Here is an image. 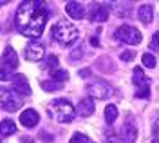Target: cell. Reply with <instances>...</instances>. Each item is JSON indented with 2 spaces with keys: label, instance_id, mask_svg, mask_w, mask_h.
<instances>
[{
  "label": "cell",
  "instance_id": "cell-23",
  "mask_svg": "<svg viewBox=\"0 0 159 143\" xmlns=\"http://www.w3.org/2000/svg\"><path fill=\"white\" fill-rule=\"evenodd\" d=\"M69 143H87V136L81 132H74L72 138L69 140Z\"/></svg>",
  "mask_w": 159,
  "mask_h": 143
},
{
  "label": "cell",
  "instance_id": "cell-3",
  "mask_svg": "<svg viewBox=\"0 0 159 143\" xmlns=\"http://www.w3.org/2000/svg\"><path fill=\"white\" fill-rule=\"evenodd\" d=\"M52 38L58 44H61V45H72L78 40V29L70 22L60 20L58 24L52 25Z\"/></svg>",
  "mask_w": 159,
  "mask_h": 143
},
{
  "label": "cell",
  "instance_id": "cell-15",
  "mask_svg": "<svg viewBox=\"0 0 159 143\" xmlns=\"http://www.w3.org/2000/svg\"><path fill=\"white\" fill-rule=\"evenodd\" d=\"M107 20H109V9H107L103 4H96L94 9H92V13H90V22L101 24V22H107Z\"/></svg>",
  "mask_w": 159,
  "mask_h": 143
},
{
  "label": "cell",
  "instance_id": "cell-7",
  "mask_svg": "<svg viewBox=\"0 0 159 143\" xmlns=\"http://www.w3.org/2000/svg\"><path fill=\"white\" fill-rule=\"evenodd\" d=\"M114 36H116L119 42L130 44V45H136V44L141 42V33H139L136 27H132V25H121V27H118L116 33H114Z\"/></svg>",
  "mask_w": 159,
  "mask_h": 143
},
{
  "label": "cell",
  "instance_id": "cell-12",
  "mask_svg": "<svg viewBox=\"0 0 159 143\" xmlns=\"http://www.w3.org/2000/svg\"><path fill=\"white\" fill-rule=\"evenodd\" d=\"M38 120H40V116L34 109H25L24 113L20 114V123H22L24 127H29V129L36 127V125H38Z\"/></svg>",
  "mask_w": 159,
  "mask_h": 143
},
{
  "label": "cell",
  "instance_id": "cell-17",
  "mask_svg": "<svg viewBox=\"0 0 159 143\" xmlns=\"http://www.w3.org/2000/svg\"><path fill=\"white\" fill-rule=\"evenodd\" d=\"M16 132V125L13 120H2V138H7Z\"/></svg>",
  "mask_w": 159,
  "mask_h": 143
},
{
  "label": "cell",
  "instance_id": "cell-28",
  "mask_svg": "<svg viewBox=\"0 0 159 143\" xmlns=\"http://www.w3.org/2000/svg\"><path fill=\"white\" fill-rule=\"evenodd\" d=\"M105 136H107V143H118V141H116V136H114V132L110 134V131H107V134H105Z\"/></svg>",
  "mask_w": 159,
  "mask_h": 143
},
{
  "label": "cell",
  "instance_id": "cell-14",
  "mask_svg": "<svg viewBox=\"0 0 159 143\" xmlns=\"http://www.w3.org/2000/svg\"><path fill=\"white\" fill-rule=\"evenodd\" d=\"M65 11H67V15H69L70 18H74V20H80V18L85 16V7H83L81 2H67Z\"/></svg>",
  "mask_w": 159,
  "mask_h": 143
},
{
  "label": "cell",
  "instance_id": "cell-29",
  "mask_svg": "<svg viewBox=\"0 0 159 143\" xmlns=\"http://www.w3.org/2000/svg\"><path fill=\"white\" fill-rule=\"evenodd\" d=\"M90 44H92L94 47H99V40L96 38V36H92V38H90Z\"/></svg>",
  "mask_w": 159,
  "mask_h": 143
},
{
  "label": "cell",
  "instance_id": "cell-22",
  "mask_svg": "<svg viewBox=\"0 0 159 143\" xmlns=\"http://www.w3.org/2000/svg\"><path fill=\"white\" fill-rule=\"evenodd\" d=\"M143 63H145V67H156V56L154 54H150V53H145L143 54Z\"/></svg>",
  "mask_w": 159,
  "mask_h": 143
},
{
  "label": "cell",
  "instance_id": "cell-21",
  "mask_svg": "<svg viewBox=\"0 0 159 143\" xmlns=\"http://www.w3.org/2000/svg\"><path fill=\"white\" fill-rule=\"evenodd\" d=\"M45 69H49V72H51V71H54V69H58V58H56L54 54L47 56V62H45Z\"/></svg>",
  "mask_w": 159,
  "mask_h": 143
},
{
  "label": "cell",
  "instance_id": "cell-8",
  "mask_svg": "<svg viewBox=\"0 0 159 143\" xmlns=\"http://www.w3.org/2000/svg\"><path fill=\"white\" fill-rule=\"evenodd\" d=\"M0 100H2V111H7V113H15L22 107V96H18L15 91L9 89H2L0 92Z\"/></svg>",
  "mask_w": 159,
  "mask_h": 143
},
{
  "label": "cell",
  "instance_id": "cell-26",
  "mask_svg": "<svg viewBox=\"0 0 159 143\" xmlns=\"http://www.w3.org/2000/svg\"><path fill=\"white\" fill-rule=\"evenodd\" d=\"M152 134H154V141L159 143V118L154 122V127H152Z\"/></svg>",
  "mask_w": 159,
  "mask_h": 143
},
{
  "label": "cell",
  "instance_id": "cell-19",
  "mask_svg": "<svg viewBox=\"0 0 159 143\" xmlns=\"http://www.w3.org/2000/svg\"><path fill=\"white\" fill-rule=\"evenodd\" d=\"M51 76L54 78V82H65V80H69V72L63 71V69H54V71H51Z\"/></svg>",
  "mask_w": 159,
  "mask_h": 143
},
{
  "label": "cell",
  "instance_id": "cell-30",
  "mask_svg": "<svg viewBox=\"0 0 159 143\" xmlns=\"http://www.w3.org/2000/svg\"><path fill=\"white\" fill-rule=\"evenodd\" d=\"M20 143H34V141H33V138H22Z\"/></svg>",
  "mask_w": 159,
  "mask_h": 143
},
{
  "label": "cell",
  "instance_id": "cell-11",
  "mask_svg": "<svg viewBox=\"0 0 159 143\" xmlns=\"http://www.w3.org/2000/svg\"><path fill=\"white\" fill-rule=\"evenodd\" d=\"M138 138V129L132 122V118H129V122H125L123 129H121V140L125 143H134Z\"/></svg>",
  "mask_w": 159,
  "mask_h": 143
},
{
  "label": "cell",
  "instance_id": "cell-9",
  "mask_svg": "<svg viewBox=\"0 0 159 143\" xmlns=\"http://www.w3.org/2000/svg\"><path fill=\"white\" fill-rule=\"evenodd\" d=\"M24 56H25V60H29V62H40L45 56V47L42 44H38V42H31V44L25 45Z\"/></svg>",
  "mask_w": 159,
  "mask_h": 143
},
{
  "label": "cell",
  "instance_id": "cell-13",
  "mask_svg": "<svg viewBox=\"0 0 159 143\" xmlns=\"http://www.w3.org/2000/svg\"><path fill=\"white\" fill-rule=\"evenodd\" d=\"M94 111H96V109H94V100H92L90 96H85V98L78 103L76 114H78V116H81V118H87V116H90Z\"/></svg>",
  "mask_w": 159,
  "mask_h": 143
},
{
  "label": "cell",
  "instance_id": "cell-6",
  "mask_svg": "<svg viewBox=\"0 0 159 143\" xmlns=\"http://www.w3.org/2000/svg\"><path fill=\"white\" fill-rule=\"evenodd\" d=\"M87 92H89V96L92 100L94 98L96 100H105L112 94V87L105 80H94V82H90L87 85Z\"/></svg>",
  "mask_w": 159,
  "mask_h": 143
},
{
  "label": "cell",
  "instance_id": "cell-2",
  "mask_svg": "<svg viewBox=\"0 0 159 143\" xmlns=\"http://www.w3.org/2000/svg\"><path fill=\"white\" fill-rule=\"evenodd\" d=\"M49 114L60 123H70L76 116V109L65 98H56L49 103Z\"/></svg>",
  "mask_w": 159,
  "mask_h": 143
},
{
  "label": "cell",
  "instance_id": "cell-31",
  "mask_svg": "<svg viewBox=\"0 0 159 143\" xmlns=\"http://www.w3.org/2000/svg\"><path fill=\"white\" fill-rule=\"evenodd\" d=\"M80 76H89V71H80Z\"/></svg>",
  "mask_w": 159,
  "mask_h": 143
},
{
  "label": "cell",
  "instance_id": "cell-10",
  "mask_svg": "<svg viewBox=\"0 0 159 143\" xmlns=\"http://www.w3.org/2000/svg\"><path fill=\"white\" fill-rule=\"evenodd\" d=\"M11 82H13V91L16 94H20V96H29L31 94V87L24 74H15L11 78Z\"/></svg>",
  "mask_w": 159,
  "mask_h": 143
},
{
  "label": "cell",
  "instance_id": "cell-4",
  "mask_svg": "<svg viewBox=\"0 0 159 143\" xmlns=\"http://www.w3.org/2000/svg\"><path fill=\"white\" fill-rule=\"evenodd\" d=\"M132 82L136 85V96L138 98H143V100H147L150 98V78L143 72L141 67H136L134 69V74H132Z\"/></svg>",
  "mask_w": 159,
  "mask_h": 143
},
{
  "label": "cell",
  "instance_id": "cell-18",
  "mask_svg": "<svg viewBox=\"0 0 159 143\" xmlns=\"http://www.w3.org/2000/svg\"><path fill=\"white\" fill-rule=\"evenodd\" d=\"M116 118H118V109H116V105H107V109H105V122L114 123Z\"/></svg>",
  "mask_w": 159,
  "mask_h": 143
},
{
  "label": "cell",
  "instance_id": "cell-5",
  "mask_svg": "<svg viewBox=\"0 0 159 143\" xmlns=\"http://www.w3.org/2000/svg\"><path fill=\"white\" fill-rule=\"evenodd\" d=\"M18 67V56L13 47H6L2 53V80H9L11 72Z\"/></svg>",
  "mask_w": 159,
  "mask_h": 143
},
{
  "label": "cell",
  "instance_id": "cell-16",
  "mask_svg": "<svg viewBox=\"0 0 159 143\" xmlns=\"http://www.w3.org/2000/svg\"><path fill=\"white\" fill-rule=\"evenodd\" d=\"M138 15H139V18H141L143 24H150L152 18H154V9H152L150 4H143V6L138 9Z\"/></svg>",
  "mask_w": 159,
  "mask_h": 143
},
{
  "label": "cell",
  "instance_id": "cell-24",
  "mask_svg": "<svg viewBox=\"0 0 159 143\" xmlns=\"http://www.w3.org/2000/svg\"><path fill=\"white\" fill-rule=\"evenodd\" d=\"M150 49H152V51H159V31L154 33V36H152V40H150Z\"/></svg>",
  "mask_w": 159,
  "mask_h": 143
},
{
  "label": "cell",
  "instance_id": "cell-27",
  "mask_svg": "<svg viewBox=\"0 0 159 143\" xmlns=\"http://www.w3.org/2000/svg\"><path fill=\"white\" fill-rule=\"evenodd\" d=\"M134 58H136V53H134V51H125V53H121V60L130 62V60H134Z\"/></svg>",
  "mask_w": 159,
  "mask_h": 143
},
{
  "label": "cell",
  "instance_id": "cell-20",
  "mask_svg": "<svg viewBox=\"0 0 159 143\" xmlns=\"http://www.w3.org/2000/svg\"><path fill=\"white\" fill-rule=\"evenodd\" d=\"M42 89H43V91H47V92L60 91V89H61V83L52 82V80H45V82H42Z\"/></svg>",
  "mask_w": 159,
  "mask_h": 143
},
{
  "label": "cell",
  "instance_id": "cell-25",
  "mask_svg": "<svg viewBox=\"0 0 159 143\" xmlns=\"http://www.w3.org/2000/svg\"><path fill=\"white\" fill-rule=\"evenodd\" d=\"M83 56V45H78L74 51H72V54H70V60H80Z\"/></svg>",
  "mask_w": 159,
  "mask_h": 143
},
{
  "label": "cell",
  "instance_id": "cell-1",
  "mask_svg": "<svg viewBox=\"0 0 159 143\" xmlns=\"http://www.w3.org/2000/svg\"><path fill=\"white\" fill-rule=\"evenodd\" d=\"M47 9L43 2L38 0H27L22 2L15 13V27L20 35L27 38H38L45 29L47 24Z\"/></svg>",
  "mask_w": 159,
  "mask_h": 143
}]
</instances>
